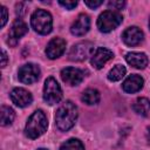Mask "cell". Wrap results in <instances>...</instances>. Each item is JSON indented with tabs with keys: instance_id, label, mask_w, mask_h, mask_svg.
Returning <instances> with one entry per match:
<instances>
[{
	"instance_id": "27",
	"label": "cell",
	"mask_w": 150,
	"mask_h": 150,
	"mask_svg": "<svg viewBox=\"0 0 150 150\" xmlns=\"http://www.w3.org/2000/svg\"><path fill=\"white\" fill-rule=\"evenodd\" d=\"M146 139H148V142L150 143V127H149L148 130H146Z\"/></svg>"
},
{
	"instance_id": "4",
	"label": "cell",
	"mask_w": 150,
	"mask_h": 150,
	"mask_svg": "<svg viewBox=\"0 0 150 150\" xmlns=\"http://www.w3.org/2000/svg\"><path fill=\"white\" fill-rule=\"evenodd\" d=\"M123 16L116 11H105L97 19V27L102 33H109L121 25Z\"/></svg>"
},
{
	"instance_id": "22",
	"label": "cell",
	"mask_w": 150,
	"mask_h": 150,
	"mask_svg": "<svg viewBox=\"0 0 150 150\" xmlns=\"http://www.w3.org/2000/svg\"><path fill=\"white\" fill-rule=\"evenodd\" d=\"M108 6L112 9H122L125 6V2L124 1H109Z\"/></svg>"
},
{
	"instance_id": "29",
	"label": "cell",
	"mask_w": 150,
	"mask_h": 150,
	"mask_svg": "<svg viewBox=\"0 0 150 150\" xmlns=\"http://www.w3.org/2000/svg\"><path fill=\"white\" fill-rule=\"evenodd\" d=\"M149 26H150V19H149Z\"/></svg>"
},
{
	"instance_id": "10",
	"label": "cell",
	"mask_w": 150,
	"mask_h": 150,
	"mask_svg": "<svg viewBox=\"0 0 150 150\" xmlns=\"http://www.w3.org/2000/svg\"><path fill=\"white\" fill-rule=\"evenodd\" d=\"M114 57V54L110 49L108 48H103V47H98L95 53L91 55L90 59V63L94 68L96 69H101L109 60H111Z\"/></svg>"
},
{
	"instance_id": "12",
	"label": "cell",
	"mask_w": 150,
	"mask_h": 150,
	"mask_svg": "<svg viewBox=\"0 0 150 150\" xmlns=\"http://www.w3.org/2000/svg\"><path fill=\"white\" fill-rule=\"evenodd\" d=\"M11 100L15 105L23 108L32 103L33 96L28 90H26L23 88H15L11 93Z\"/></svg>"
},
{
	"instance_id": "28",
	"label": "cell",
	"mask_w": 150,
	"mask_h": 150,
	"mask_svg": "<svg viewBox=\"0 0 150 150\" xmlns=\"http://www.w3.org/2000/svg\"><path fill=\"white\" fill-rule=\"evenodd\" d=\"M38 150H46V149H38Z\"/></svg>"
},
{
	"instance_id": "23",
	"label": "cell",
	"mask_w": 150,
	"mask_h": 150,
	"mask_svg": "<svg viewBox=\"0 0 150 150\" xmlns=\"http://www.w3.org/2000/svg\"><path fill=\"white\" fill-rule=\"evenodd\" d=\"M59 4H60L61 6H63L64 8H67V9H73V8L76 7L77 1H62V0H60Z\"/></svg>"
},
{
	"instance_id": "1",
	"label": "cell",
	"mask_w": 150,
	"mask_h": 150,
	"mask_svg": "<svg viewBox=\"0 0 150 150\" xmlns=\"http://www.w3.org/2000/svg\"><path fill=\"white\" fill-rule=\"evenodd\" d=\"M76 118H77V108L70 101H66L64 103H62L55 114L56 127L62 131H67L70 128H73L76 122Z\"/></svg>"
},
{
	"instance_id": "8",
	"label": "cell",
	"mask_w": 150,
	"mask_h": 150,
	"mask_svg": "<svg viewBox=\"0 0 150 150\" xmlns=\"http://www.w3.org/2000/svg\"><path fill=\"white\" fill-rule=\"evenodd\" d=\"M27 32H28L27 25L21 19H15L14 22L12 23V27L9 29V33H8V40H7L8 45L15 46L18 43L19 39L21 36H23Z\"/></svg>"
},
{
	"instance_id": "5",
	"label": "cell",
	"mask_w": 150,
	"mask_h": 150,
	"mask_svg": "<svg viewBox=\"0 0 150 150\" xmlns=\"http://www.w3.org/2000/svg\"><path fill=\"white\" fill-rule=\"evenodd\" d=\"M62 98V89L57 81L54 77H48L45 81V87H43V100L53 105L56 104L61 101Z\"/></svg>"
},
{
	"instance_id": "14",
	"label": "cell",
	"mask_w": 150,
	"mask_h": 150,
	"mask_svg": "<svg viewBox=\"0 0 150 150\" xmlns=\"http://www.w3.org/2000/svg\"><path fill=\"white\" fill-rule=\"evenodd\" d=\"M90 27V19L87 14H80L77 16V19L74 21V23L70 27V32L71 34L76 35V36H82L84 35Z\"/></svg>"
},
{
	"instance_id": "16",
	"label": "cell",
	"mask_w": 150,
	"mask_h": 150,
	"mask_svg": "<svg viewBox=\"0 0 150 150\" xmlns=\"http://www.w3.org/2000/svg\"><path fill=\"white\" fill-rule=\"evenodd\" d=\"M125 60L130 66L137 69H143L148 66V57L144 53H137V52L128 53L125 55Z\"/></svg>"
},
{
	"instance_id": "7",
	"label": "cell",
	"mask_w": 150,
	"mask_h": 150,
	"mask_svg": "<svg viewBox=\"0 0 150 150\" xmlns=\"http://www.w3.org/2000/svg\"><path fill=\"white\" fill-rule=\"evenodd\" d=\"M18 76H19V80L22 82V83H26V84H30V83H34L39 80L40 77V68L34 64V63H27V64H23L19 71H18Z\"/></svg>"
},
{
	"instance_id": "3",
	"label": "cell",
	"mask_w": 150,
	"mask_h": 150,
	"mask_svg": "<svg viewBox=\"0 0 150 150\" xmlns=\"http://www.w3.org/2000/svg\"><path fill=\"white\" fill-rule=\"evenodd\" d=\"M30 23H32V27L35 29V32L45 35L50 33L53 27V19L49 12L45 9H38L33 13L30 18Z\"/></svg>"
},
{
	"instance_id": "21",
	"label": "cell",
	"mask_w": 150,
	"mask_h": 150,
	"mask_svg": "<svg viewBox=\"0 0 150 150\" xmlns=\"http://www.w3.org/2000/svg\"><path fill=\"white\" fill-rule=\"evenodd\" d=\"M60 150H84V146L81 141L76 138H70L61 144Z\"/></svg>"
},
{
	"instance_id": "9",
	"label": "cell",
	"mask_w": 150,
	"mask_h": 150,
	"mask_svg": "<svg viewBox=\"0 0 150 150\" xmlns=\"http://www.w3.org/2000/svg\"><path fill=\"white\" fill-rule=\"evenodd\" d=\"M83 71L79 68H74V67H67L64 69L61 70V79L64 83L69 84V86H77L82 82L83 80Z\"/></svg>"
},
{
	"instance_id": "15",
	"label": "cell",
	"mask_w": 150,
	"mask_h": 150,
	"mask_svg": "<svg viewBox=\"0 0 150 150\" xmlns=\"http://www.w3.org/2000/svg\"><path fill=\"white\" fill-rule=\"evenodd\" d=\"M143 83H144V81L139 75L132 74V75H130L129 77L125 79V81L122 84V88L125 93L132 94V93H136V91L141 90L142 87H143Z\"/></svg>"
},
{
	"instance_id": "17",
	"label": "cell",
	"mask_w": 150,
	"mask_h": 150,
	"mask_svg": "<svg viewBox=\"0 0 150 150\" xmlns=\"http://www.w3.org/2000/svg\"><path fill=\"white\" fill-rule=\"evenodd\" d=\"M132 109L138 115L146 116L148 112L150 111V101L148 98H145V97H139L132 104Z\"/></svg>"
},
{
	"instance_id": "13",
	"label": "cell",
	"mask_w": 150,
	"mask_h": 150,
	"mask_svg": "<svg viewBox=\"0 0 150 150\" xmlns=\"http://www.w3.org/2000/svg\"><path fill=\"white\" fill-rule=\"evenodd\" d=\"M66 49V41L61 38H54L49 41L46 48V54L49 59L54 60L60 57Z\"/></svg>"
},
{
	"instance_id": "24",
	"label": "cell",
	"mask_w": 150,
	"mask_h": 150,
	"mask_svg": "<svg viewBox=\"0 0 150 150\" xmlns=\"http://www.w3.org/2000/svg\"><path fill=\"white\" fill-rule=\"evenodd\" d=\"M0 9H1V22H0V26L4 27L5 23L7 22V9H6V7H4V6H1Z\"/></svg>"
},
{
	"instance_id": "19",
	"label": "cell",
	"mask_w": 150,
	"mask_h": 150,
	"mask_svg": "<svg viewBox=\"0 0 150 150\" xmlns=\"http://www.w3.org/2000/svg\"><path fill=\"white\" fill-rule=\"evenodd\" d=\"M0 116H1V125H8L13 122L15 114L11 107L2 105L1 110H0Z\"/></svg>"
},
{
	"instance_id": "20",
	"label": "cell",
	"mask_w": 150,
	"mask_h": 150,
	"mask_svg": "<svg viewBox=\"0 0 150 150\" xmlns=\"http://www.w3.org/2000/svg\"><path fill=\"white\" fill-rule=\"evenodd\" d=\"M125 67L124 66H122V64H116L109 73H108V79L110 80V81H112V82H115V81H118V80H121L123 76H124V74H125Z\"/></svg>"
},
{
	"instance_id": "25",
	"label": "cell",
	"mask_w": 150,
	"mask_h": 150,
	"mask_svg": "<svg viewBox=\"0 0 150 150\" xmlns=\"http://www.w3.org/2000/svg\"><path fill=\"white\" fill-rule=\"evenodd\" d=\"M84 4H86L88 7H90V8H96V7L101 6V5L103 4V1H102V0H98V1H89V0H86Z\"/></svg>"
},
{
	"instance_id": "2",
	"label": "cell",
	"mask_w": 150,
	"mask_h": 150,
	"mask_svg": "<svg viewBox=\"0 0 150 150\" xmlns=\"http://www.w3.org/2000/svg\"><path fill=\"white\" fill-rule=\"evenodd\" d=\"M48 127V121L42 110H35L30 117L28 118V122L25 128V134L27 137L34 139L40 137Z\"/></svg>"
},
{
	"instance_id": "6",
	"label": "cell",
	"mask_w": 150,
	"mask_h": 150,
	"mask_svg": "<svg viewBox=\"0 0 150 150\" xmlns=\"http://www.w3.org/2000/svg\"><path fill=\"white\" fill-rule=\"evenodd\" d=\"M94 46L91 42L84 41V42H79L74 45L69 52V60L71 61H84L87 57L93 55Z\"/></svg>"
},
{
	"instance_id": "11",
	"label": "cell",
	"mask_w": 150,
	"mask_h": 150,
	"mask_svg": "<svg viewBox=\"0 0 150 150\" xmlns=\"http://www.w3.org/2000/svg\"><path fill=\"white\" fill-rule=\"evenodd\" d=\"M122 39H123V42H124L127 46L134 47V46L139 45V43L143 41V32H142L138 27L132 26V27L127 28V29L123 32Z\"/></svg>"
},
{
	"instance_id": "18",
	"label": "cell",
	"mask_w": 150,
	"mask_h": 150,
	"mask_svg": "<svg viewBox=\"0 0 150 150\" xmlns=\"http://www.w3.org/2000/svg\"><path fill=\"white\" fill-rule=\"evenodd\" d=\"M81 100L88 105L96 104L100 101V93L96 89H87V90L83 91V94L81 96Z\"/></svg>"
},
{
	"instance_id": "26",
	"label": "cell",
	"mask_w": 150,
	"mask_h": 150,
	"mask_svg": "<svg viewBox=\"0 0 150 150\" xmlns=\"http://www.w3.org/2000/svg\"><path fill=\"white\" fill-rule=\"evenodd\" d=\"M6 63H7V54H6L5 50H2V62H1V67L4 68V67L6 66Z\"/></svg>"
}]
</instances>
